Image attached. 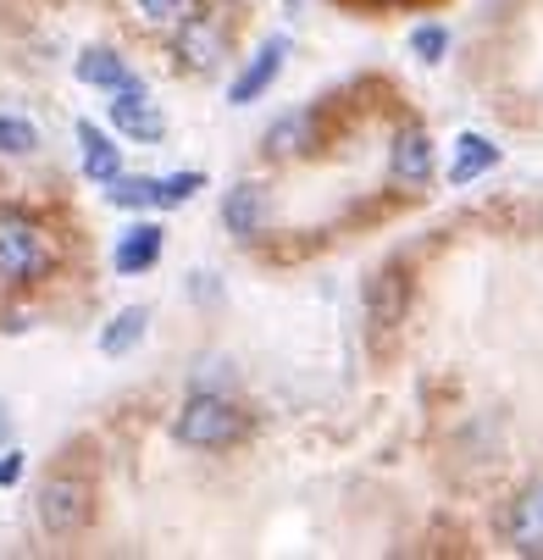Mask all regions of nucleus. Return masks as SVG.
<instances>
[{"label": "nucleus", "instance_id": "f257e3e1", "mask_svg": "<svg viewBox=\"0 0 543 560\" xmlns=\"http://www.w3.org/2000/svg\"><path fill=\"white\" fill-rule=\"evenodd\" d=\"M50 267H56L50 233L28 211H0V283L28 289V283H45Z\"/></svg>", "mask_w": 543, "mask_h": 560}, {"label": "nucleus", "instance_id": "f03ea898", "mask_svg": "<svg viewBox=\"0 0 543 560\" xmlns=\"http://www.w3.org/2000/svg\"><path fill=\"white\" fill-rule=\"evenodd\" d=\"M173 439L189 444V450H227V444L245 439V411L216 388H194L184 399L178 422H173Z\"/></svg>", "mask_w": 543, "mask_h": 560}, {"label": "nucleus", "instance_id": "7ed1b4c3", "mask_svg": "<svg viewBox=\"0 0 543 560\" xmlns=\"http://www.w3.org/2000/svg\"><path fill=\"white\" fill-rule=\"evenodd\" d=\"M95 516V483L84 471H50L39 489V527L50 538H78Z\"/></svg>", "mask_w": 543, "mask_h": 560}, {"label": "nucleus", "instance_id": "20e7f679", "mask_svg": "<svg viewBox=\"0 0 543 560\" xmlns=\"http://www.w3.org/2000/svg\"><path fill=\"white\" fill-rule=\"evenodd\" d=\"M227 23H222V12H184L178 18V61L189 67V72H211L222 56H227Z\"/></svg>", "mask_w": 543, "mask_h": 560}, {"label": "nucleus", "instance_id": "39448f33", "mask_svg": "<svg viewBox=\"0 0 543 560\" xmlns=\"http://www.w3.org/2000/svg\"><path fill=\"white\" fill-rule=\"evenodd\" d=\"M222 222H227L233 238L256 245V238L267 233V222H272V195H267L261 184H233L227 200H222Z\"/></svg>", "mask_w": 543, "mask_h": 560}, {"label": "nucleus", "instance_id": "423d86ee", "mask_svg": "<svg viewBox=\"0 0 543 560\" xmlns=\"http://www.w3.org/2000/svg\"><path fill=\"white\" fill-rule=\"evenodd\" d=\"M405 300H411V283H405L394 267L371 278V289H366V316H371V339H377V345H388V334L405 323Z\"/></svg>", "mask_w": 543, "mask_h": 560}, {"label": "nucleus", "instance_id": "0eeeda50", "mask_svg": "<svg viewBox=\"0 0 543 560\" xmlns=\"http://www.w3.org/2000/svg\"><path fill=\"white\" fill-rule=\"evenodd\" d=\"M388 178L400 189H422L433 178V139L422 128H400L394 133V150H388Z\"/></svg>", "mask_w": 543, "mask_h": 560}, {"label": "nucleus", "instance_id": "6e6552de", "mask_svg": "<svg viewBox=\"0 0 543 560\" xmlns=\"http://www.w3.org/2000/svg\"><path fill=\"white\" fill-rule=\"evenodd\" d=\"M283 61H288V39H272V45H261V50L250 56V67H245V72L227 84V101H233V106H250V101H261V95L278 84Z\"/></svg>", "mask_w": 543, "mask_h": 560}, {"label": "nucleus", "instance_id": "1a4fd4ad", "mask_svg": "<svg viewBox=\"0 0 543 560\" xmlns=\"http://www.w3.org/2000/svg\"><path fill=\"white\" fill-rule=\"evenodd\" d=\"M162 245H167V233L155 228V222H133V228L117 238L111 267H117L122 278H139V272H150L155 261H162Z\"/></svg>", "mask_w": 543, "mask_h": 560}, {"label": "nucleus", "instance_id": "9d476101", "mask_svg": "<svg viewBox=\"0 0 543 560\" xmlns=\"http://www.w3.org/2000/svg\"><path fill=\"white\" fill-rule=\"evenodd\" d=\"M111 122H117V133H128V139H144V144H155V139L167 133L162 112L150 106V95H144L139 84L117 90V101H111Z\"/></svg>", "mask_w": 543, "mask_h": 560}, {"label": "nucleus", "instance_id": "9b49d317", "mask_svg": "<svg viewBox=\"0 0 543 560\" xmlns=\"http://www.w3.org/2000/svg\"><path fill=\"white\" fill-rule=\"evenodd\" d=\"M310 144H317V112H288L267 128V155L272 162H294V155H305Z\"/></svg>", "mask_w": 543, "mask_h": 560}, {"label": "nucleus", "instance_id": "f8f14e48", "mask_svg": "<svg viewBox=\"0 0 543 560\" xmlns=\"http://www.w3.org/2000/svg\"><path fill=\"white\" fill-rule=\"evenodd\" d=\"M505 533H510V544H516L521 555H538V549H543V483H532V489L510 505Z\"/></svg>", "mask_w": 543, "mask_h": 560}, {"label": "nucleus", "instance_id": "ddd939ff", "mask_svg": "<svg viewBox=\"0 0 543 560\" xmlns=\"http://www.w3.org/2000/svg\"><path fill=\"white\" fill-rule=\"evenodd\" d=\"M499 167V144H488L483 133H460L455 139V162H449V184H472L483 173Z\"/></svg>", "mask_w": 543, "mask_h": 560}, {"label": "nucleus", "instance_id": "4468645a", "mask_svg": "<svg viewBox=\"0 0 543 560\" xmlns=\"http://www.w3.org/2000/svg\"><path fill=\"white\" fill-rule=\"evenodd\" d=\"M78 144H84V173H90L95 184H111V178L122 173V150H117L95 122H78Z\"/></svg>", "mask_w": 543, "mask_h": 560}, {"label": "nucleus", "instance_id": "2eb2a0df", "mask_svg": "<svg viewBox=\"0 0 543 560\" xmlns=\"http://www.w3.org/2000/svg\"><path fill=\"white\" fill-rule=\"evenodd\" d=\"M78 78H84V84H95V90H111V95L128 90V84H139L117 50H84V56H78Z\"/></svg>", "mask_w": 543, "mask_h": 560}, {"label": "nucleus", "instance_id": "dca6fc26", "mask_svg": "<svg viewBox=\"0 0 543 560\" xmlns=\"http://www.w3.org/2000/svg\"><path fill=\"white\" fill-rule=\"evenodd\" d=\"M144 328H150V311H144V305H128V311L111 316V328L101 334V350H106V355H128V350L144 339Z\"/></svg>", "mask_w": 543, "mask_h": 560}, {"label": "nucleus", "instance_id": "f3484780", "mask_svg": "<svg viewBox=\"0 0 543 560\" xmlns=\"http://www.w3.org/2000/svg\"><path fill=\"white\" fill-rule=\"evenodd\" d=\"M106 200L122 206V211H150V206H155V178H122V173H117V178L106 184Z\"/></svg>", "mask_w": 543, "mask_h": 560}, {"label": "nucleus", "instance_id": "a211bd4d", "mask_svg": "<svg viewBox=\"0 0 543 560\" xmlns=\"http://www.w3.org/2000/svg\"><path fill=\"white\" fill-rule=\"evenodd\" d=\"M28 150H39V128L28 117L0 112V155H28Z\"/></svg>", "mask_w": 543, "mask_h": 560}, {"label": "nucleus", "instance_id": "6ab92c4d", "mask_svg": "<svg viewBox=\"0 0 543 560\" xmlns=\"http://www.w3.org/2000/svg\"><path fill=\"white\" fill-rule=\"evenodd\" d=\"M194 189H205V173H173V178H155V206H184V200H194Z\"/></svg>", "mask_w": 543, "mask_h": 560}, {"label": "nucleus", "instance_id": "aec40b11", "mask_svg": "<svg viewBox=\"0 0 543 560\" xmlns=\"http://www.w3.org/2000/svg\"><path fill=\"white\" fill-rule=\"evenodd\" d=\"M128 12L150 28H162V23H178L189 12V0H128Z\"/></svg>", "mask_w": 543, "mask_h": 560}, {"label": "nucleus", "instance_id": "412c9836", "mask_svg": "<svg viewBox=\"0 0 543 560\" xmlns=\"http://www.w3.org/2000/svg\"><path fill=\"white\" fill-rule=\"evenodd\" d=\"M411 50H416L422 61H444V56H449V28H438V23H422V28L411 34Z\"/></svg>", "mask_w": 543, "mask_h": 560}, {"label": "nucleus", "instance_id": "4be33fe9", "mask_svg": "<svg viewBox=\"0 0 543 560\" xmlns=\"http://www.w3.org/2000/svg\"><path fill=\"white\" fill-rule=\"evenodd\" d=\"M17 477H23V455L17 450H0V489H12Z\"/></svg>", "mask_w": 543, "mask_h": 560}, {"label": "nucleus", "instance_id": "5701e85b", "mask_svg": "<svg viewBox=\"0 0 543 560\" xmlns=\"http://www.w3.org/2000/svg\"><path fill=\"white\" fill-rule=\"evenodd\" d=\"M7 439H12V411L0 406V450H7Z\"/></svg>", "mask_w": 543, "mask_h": 560}, {"label": "nucleus", "instance_id": "b1692460", "mask_svg": "<svg viewBox=\"0 0 543 560\" xmlns=\"http://www.w3.org/2000/svg\"><path fill=\"white\" fill-rule=\"evenodd\" d=\"M283 7H299V0H283Z\"/></svg>", "mask_w": 543, "mask_h": 560}]
</instances>
